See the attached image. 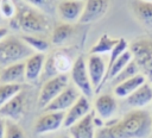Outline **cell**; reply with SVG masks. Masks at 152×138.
Returning a JSON list of instances; mask_svg holds the SVG:
<instances>
[{
    "label": "cell",
    "mask_w": 152,
    "mask_h": 138,
    "mask_svg": "<svg viewBox=\"0 0 152 138\" xmlns=\"http://www.w3.org/2000/svg\"><path fill=\"white\" fill-rule=\"evenodd\" d=\"M19 92H21L19 83H0V108Z\"/></svg>",
    "instance_id": "obj_25"
},
{
    "label": "cell",
    "mask_w": 152,
    "mask_h": 138,
    "mask_svg": "<svg viewBox=\"0 0 152 138\" xmlns=\"http://www.w3.org/2000/svg\"><path fill=\"white\" fill-rule=\"evenodd\" d=\"M84 10L83 0H62L57 5V12L64 23L78 21Z\"/></svg>",
    "instance_id": "obj_11"
},
{
    "label": "cell",
    "mask_w": 152,
    "mask_h": 138,
    "mask_svg": "<svg viewBox=\"0 0 152 138\" xmlns=\"http://www.w3.org/2000/svg\"><path fill=\"white\" fill-rule=\"evenodd\" d=\"M13 4L15 6V13L14 17L10 19V24L13 29L34 36L50 32L51 25L45 12L28 5L24 0H13Z\"/></svg>",
    "instance_id": "obj_2"
},
{
    "label": "cell",
    "mask_w": 152,
    "mask_h": 138,
    "mask_svg": "<svg viewBox=\"0 0 152 138\" xmlns=\"http://www.w3.org/2000/svg\"><path fill=\"white\" fill-rule=\"evenodd\" d=\"M21 39H23L30 48H32L36 52H42V54H44V52H46V51L49 50V48H50L49 42H48L45 38L40 37V36L24 34V36L21 37Z\"/></svg>",
    "instance_id": "obj_24"
},
{
    "label": "cell",
    "mask_w": 152,
    "mask_h": 138,
    "mask_svg": "<svg viewBox=\"0 0 152 138\" xmlns=\"http://www.w3.org/2000/svg\"><path fill=\"white\" fill-rule=\"evenodd\" d=\"M94 127V112H90L69 127V134L71 138H95Z\"/></svg>",
    "instance_id": "obj_14"
},
{
    "label": "cell",
    "mask_w": 152,
    "mask_h": 138,
    "mask_svg": "<svg viewBox=\"0 0 152 138\" xmlns=\"http://www.w3.org/2000/svg\"><path fill=\"white\" fill-rule=\"evenodd\" d=\"M61 138H68V137H61Z\"/></svg>",
    "instance_id": "obj_33"
},
{
    "label": "cell",
    "mask_w": 152,
    "mask_h": 138,
    "mask_svg": "<svg viewBox=\"0 0 152 138\" xmlns=\"http://www.w3.org/2000/svg\"><path fill=\"white\" fill-rule=\"evenodd\" d=\"M65 118V112H45L34 123L33 131L37 134H44L58 130Z\"/></svg>",
    "instance_id": "obj_9"
},
{
    "label": "cell",
    "mask_w": 152,
    "mask_h": 138,
    "mask_svg": "<svg viewBox=\"0 0 152 138\" xmlns=\"http://www.w3.org/2000/svg\"><path fill=\"white\" fill-rule=\"evenodd\" d=\"M0 138H5V119L0 117Z\"/></svg>",
    "instance_id": "obj_30"
},
{
    "label": "cell",
    "mask_w": 152,
    "mask_h": 138,
    "mask_svg": "<svg viewBox=\"0 0 152 138\" xmlns=\"http://www.w3.org/2000/svg\"><path fill=\"white\" fill-rule=\"evenodd\" d=\"M69 76L66 74H58L43 84L39 96H38V106L39 108H45L57 95H59L68 86Z\"/></svg>",
    "instance_id": "obj_6"
},
{
    "label": "cell",
    "mask_w": 152,
    "mask_h": 138,
    "mask_svg": "<svg viewBox=\"0 0 152 138\" xmlns=\"http://www.w3.org/2000/svg\"><path fill=\"white\" fill-rule=\"evenodd\" d=\"M81 92L75 86H68L59 95H57L45 108L44 112H64L68 111L81 96Z\"/></svg>",
    "instance_id": "obj_7"
},
{
    "label": "cell",
    "mask_w": 152,
    "mask_h": 138,
    "mask_svg": "<svg viewBox=\"0 0 152 138\" xmlns=\"http://www.w3.org/2000/svg\"><path fill=\"white\" fill-rule=\"evenodd\" d=\"M139 71H140V69H139L138 64L134 62V59H132V61L112 80V82H113L114 86H116V84H119V83H121V82H124V81H126V80H128V79L135 76L137 74H139Z\"/></svg>",
    "instance_id": "obj_26"
},
{
    "label": "cell",
    "mask_w": 152,
    "mask_h": 138,
    "mask_svg": "<svg viewBox=\"0 0 152 138\" xmlns=\"http://www.w3.org/2000/svg\"><path fill=\"white\" fill-rule=\"evenodd\" d=\"M25 79V61L0 68V83H21Z\"/></svg>",
    "instance_id": "obj_16"
},
{
    "label": "cell",
    "mask_w": 152,
    "mask_h": 138,
    "mask_svg": "<svg viewBox=\"0 0 152 138\" xmlns=\"http://www.w3.org/2000/svg\"><path fill=\"white\" fill-rule=\"evenodd\" d=\"M146 1H152V0H146Z\"/></svg>",
    "instance_id": "obj_34"
},
{
    "label": "cell",
    "mask_w": 152,
    "mask_h": 138,
    "mask_svg": "<svg viewBox=\"0 0 152 138\" xmlns=\"http://www.w3.org/2000/svg\"><path fill=\"white\" fill-rule=\"evenodd\" d=\"M152 133V114L135 108L119 121L107 124L95 132V138H146Z\"/></svg>",
    "instance_id": "obj_1"
},
{
    "label": "cell",
    "mask_w": 152,
    "mask_h": 138,
    "mask_svg": "<svg viewBox=\"0 0 152 138\" xmlns=\"http://www.w3.org/2000/svg\"><path fill=\"white\" fill-rule=\"evenodd\" d=\"M133 59V55H132V52H131V50L129 49H127L115 62H114V64L107 70V73H106V76H104V80H103V83H102V87H103V84L106 83V82H108V81H112L131 61Z\"/></svg>",
    "instance_id": "obj_22"
},
{
    "label": "cell",
    "mask_w": 152,
    "mask_h": 138,
    "mask_svg": "<svg viewBox=\"0 0 152 138\" xmlns=\"http://www.w3.org/2000/svg\"><path fill=\"white\" fill-rule=\"evenodd\" d=\"M5 138H26V136L14 120L5 119Z\"/></svg>",
    "instance_id": "obj_27"
},
{
    "label": "cell",
    "mask_w": 152,
    "mask_h": 138,
    "mask_svg": "<svg viewBox=\"0 0 152 138\" xmlns=\"http://www.w3.org/2000/svg\"><path fill=\"white\" fill-rule=\"evenodd\" d=\"M0 13L4 18L11 19L14 17L15 6L11 0H0Z\"/></svg>",
    "instance_id": "obj_28"
},
{
    "label": "cell",
    "mask_w": 152,
    "mask_h": 138,
    "mask_svg": "<svg viewBox=\"0 0 152 138\" xmlns=\"http://www.w3.org/2000/svg\"><path fill=\"white\" fill-rule=\"evenodd\" d=\"M45 55L42 52H34L32 56L25 59V79L30 82L37 81L44 70Z\"/></svg>",
    "instance_id": "obj_15"
},
{
    "label": "cell",
    "mask_w": 152,
    "mask_h": 138,
    "mask_svg": "<svg viewBox=\"0 0 152 138\" xmlns=\"http://www.w3.org/2000/svg\"><path fill=\"white\" fill-rule=\"evenodd\" d=\"M132 10L139 21H141L146 26L152 27V1L133 0Z\"/></svg>",
    "instance_id": "obj_20"
},
{
    "label": "cell",
    "mask_w": 152,
    "mask_h": 138,
    "mask_svg": "<svg viewBox=\"0 0 152 138\" xmlns=\"http://www.w3.org/2000/svg\"><path fill=\"white\" fill-rule=\"evenodd\" d=\"M70 77L74 82V86L81 92L82 95L87 98H91L95 93L94 87L91 84L88 69H87V62L82 56L77 57L75 62L72 63V67L70 69Z\"/></svg>",
    "instance_id": "obj_5"
},
{
    "label": "cell",
    "mask_w": 152,
    "mask_h": 138,
    "mask_svg": "<svg viewBox=\"0 0 152 138\" xmlns=\"http://www.w3.org/2000/svg\"><path fill=\"white\" fill-rule=\"evenodd\" d=\"M2 18H4V17H2L1 13H0V24H1V21H2Z\"/></svg>",
    "instance_id": "obj_32"
},
{
    "label": "cell",
    "mask_w": 152,
    "mask_h": 138,
    "mask_svg": "<svg viewBox=\"0 0 152 138\" xmlns=\"http://www.w3.org/2000/svg\"><path fill=\"white\" fill-rule=\"evenodd\" d=\"M151 134H152V133H151Z\"/></svg>",
    "instance_id": "obj_35"
},
{
    "label": "cell",
    "mask_w": 152,
    "mask_h": 138,
    "mask_svg": "<svg viewBox=\"0 0 152 138\" xmlns=\"http://www.w3.org/2000/svg\"><path fill=\"white\" fill-rule=\"evenodd\" d=\"M120 38H113L108 34H102L100 39L93 45L90 49V55H103V54H110V51L115 48V45L119 43Z\"/></svg>",
    "instance_id": "obj_23"
},
{
    "label": "cell",
    "mask_w": 152,
    "mask_h": 138,
    "mask_svg": "<svg viewBox=\"0 0 152 138\" xmlns=\"http://www.w3.org/2000/svg\"><path fill=\"white\" fill-rule=\"evenodd\" d=\"M129 50L133 55L134 62L138 64L145 77H147V82L152 86V39H137L131 43Z\"/></svg>",
    "instance_id": "obj_4"
},
{
    "label": "cell",
    "mask_w": 152,
    "mask_h": 138,
    "mask_svg": "<svg viewBox=\"0 0 152 138\" xmlns=\"http://www.w3.org/2000/svg\"><path fill=\"white\" fill-rule=\"evenodd\" d=\"M88 74L94 87L95 93H99L102 88V83L107 73V64L101 55H90L87 62Z\"/></svg>",
    "instance_id": "obj_8"
},
{
    "label": "cell",
    "mask_w": 152,
    "mask_h": 138,
    "mask_svg": "<svg viewBox=\"0 0 152 138\" xmlns=\"http://www.w3.org/2000/svg\"><path fill=\"white\" fill-rule=\"evenodd\" d=\"M24 107H25V94L23 92H19L0 108V117L1 118L5 117L6 119H12L15 121L21 118L24 113Z\"/></svg>",
    "instance_id": "obj_13"
},
{
    "label": "cell",
    "mask_w": 152,
    "mask_h": 138,
    "mask_svg": "<svg viewBox=\"0 0 152 138\" xmlns=\"http://www.w3.org/2000/svg\"><path fill=\"white\" fill-rule=\"evenodd\" d=\"M74 32V26L69 23H59L56 24L51 32V43L55 45H62L66 42Z\"/></svg>",
    "instance_id": "obj_21"
},
{
    "label": "cell",
    "mask_w": 152,
    "mask_h": 138,
    "mask_svg": "<svg viewBox=\"0 0 152 138\" xmlns=\"http://www.w3.org/2000/svg\"><path fill=\"white\" fill-rule=\"evenodd\" d=\"M7 33H8L7 29H6V27L0 26V40H2V39H4L6 36H7Z\"/></svg>",
    "instance_id": "obj_31"
},
{
    "label": "cell",
    "mask_w": 152,
    "mask_h": 138,
    "mask_svg": "<svg viewBox=\"0 0 152 138\" xmlns=\"http://www.w3.org/2000/svg\"><path fill=\"white\" fill-rule=\"evenodd\" d=\"M31 6H34L43 12H49L51 11V7L53 5V0H24Z\"/></svg>",
    "instance_id": "obj_29"
},
{
    "label": "cell",
    "mask_w": 152,
    "mask_h": 138,
    "mask_svg": "<svg viewBox=\"0 0 152 138\" xmlns=\"http://www.w3.org/2000/svg\"><path fill=\"white\" fill-rule=\"evenodd\" d=\"M34 52L36 51L21 38L6 36L2 40H0V68L17 62H23Z\"/></svg>",
    "instance_id": "obj_3"
},
{
    "label": "cell",
    "mask_w": 152,
    "mask_h": 138,
    "mask_svg": "<svg viewBox=\"0 0 152 138\" xmlns=\"http://www.w3.org/2000/svg\"><path fill=\"white\" fill-rule=\"evenodd\" d=\"M95 111L101 119H109L116 111L118 104L113 95L110 94H102L99 95L95 100Z\"/></svg>",
    "instance_id": "obj_18"
},
{
    "label": "cell",
    "mask_w": 152,
    "mask_h": 138,
    "mask_svg": "<svg viewBox=\"0 0 152 138\" xmlns=\"http://www.w3.org/2000/svg\"><path fill=\"white\" fill-rule=\"evenodd\" d=\"M90 104L87 96L81 95L77 101L65 112V118H64V123L63 126L69 128L70 126H72L75 123H77L78 120H81L82 118H84L88 113H90Z\"/></svg>",
    "instance_id": "obj_12"
},
{
    "label": "cell",
    "mask_w": 152,
    "mask_h": 138,
    "mask_svg": "<svg viewBox=\"0 0 152 138\" xmlns=\"http://www.w3.org/2000/svg\"><path fill=\"white\" fill-rule=\"evenodd\" d=\"M146 82V77L144 74L139 73L135 76L116 84L114 87V94L119 98H127L128 95H131L135 89H138L142 83Z\"/></svg>",
    "instance_id": "obj_19"
},
{
    "label": "cell",
    "mask_w": 152,
    "mask_h": 138,
    "mask_svg": "<svg viewBox=\"0 0 152 138\" xmlns=\"http://www.w3.org/2000/svg\"><path fill=\"white\" fill-rule=\"evenodd\" d=\"M150 102H152V86L147 81L127 96V104L134 108H141Z\"/></svg>",
    "instance_id": "obj_17"
},
{
    "label": "cell",
    "mask_w": 152,
    "mask_h": 138,
    "mask_svg": "<svg viewBox=\"0 0 152 138\" xmlns=\"http://www.w3.org/2000/svg\"><path fill=\"white\" fill-rule=\"evenodd\" d=\"M109 7V0H86L84 10L78 23L90 24L104 17Z\"/></svg>",
    "instance_id": "obj_10"
}]
</instances>
